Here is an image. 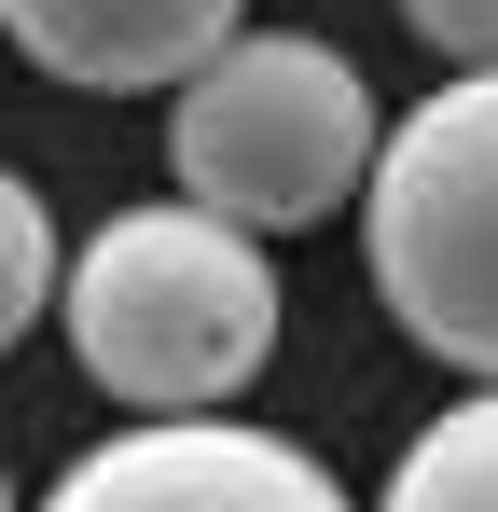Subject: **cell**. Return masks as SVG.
I'll use <instances>...</instances> for the list:
<instances>
[{"label": "cell", "mask_w": 498, "mask_h": 512, "mask_svg": "<svg viewBox=\"0 0 498 512\" xmlns=\"http://www.w3.org/2000/svg\"><path fill=\"white\" fill-rule=\"evenodd\" d=\"M56 319L83 388H111L125 416H236L249 374L277 360V263L249 222L166 194V208H111L70 250Z\"/></svg>", "instance_id": "6da1fadb"}, {"label": "cell", "mask_w": 498, "mask_h": 512, "mask_svg": "<svg viewBox=\"0 0 498 512\" xmlns=\"http://www.w3.org/2000/svg\"><path fill=\"white\" fill-rule=\"evenodd\" d=\"M56 291H70V250H56V208H42V180L0 167V346H28L56 319Z\"/></svg>", "instance_id": "52a82bcc"}, {"label": "cell", "mask_w": 498, "mask_h": 512, "mask_svg": "<svg viewBox=\"0 0 498 512\" xmlns=\"http://www.w3.org/2000/svg\"><path fill=\"white\" fill-rule=\"evenodd\" d=\"M42 512H360L291 429L249 416H125L42 485Z\"/></svg>", "instance_id": "277c9868"}, {"label": "cell", "mask_w": 498, "mask_h": 512, "mask_svg": "<svg viewBox=\"0 0 498 512\" xmlns=\"http://www.w3.org/2000/svg\"><path fill=\"white\" fill-rule=\"evenodd\" d=\"M0 512H14V485H0Z\"/></svg>", "instance_id": "9c48e42d"}, {"label": "cell", "mask_w": 498, "mask_h": 512, "mask_svg": "<svg viewBox=\"0 0 498 512\" xmlns=\"http://www.w3.org/2000/svg\"><path fill=\"white\" fill-rule=\"evenodd\" d=\"M374 512H498V388H471V402H443L415 429Z\"/></svg>", "instance_id": "8992f818"}, {"label": "cell", "mask_w": 498, "mask_h": 512, "mask_svg": "<svg viewBox=\"0 0 498 512\" xmlns=\"http://www.w3.org/2000/svg\"><path fill=\"white\" fill-rule=\"evenodd\" d=\"M236 28L249 0H0V42L83 97H180Z\"/></svg>", "instance_id": "5b68a950"}, {"label": "cell", "mask_w": 498, "mask_h": 512, "mask_svg": "<svg viewBox=\"0 0 498 512\" xmlns=\"http://www.w3.org/2000/svg\"><path fill=\"white\" fill-rule=\"evenodd\" d=\"M402 28L443 70H498V0H402Z\"/></svg>", "instance_id": "ba28073f"}, {"label": "cell", "mask_w": 498, "mask_h": 512, "mask_svg": "<svg viewBox=\"0 0 498 512\" xmlns=\"http://www.w3.org/2000/svg\"><path fill=\"white\" fill-rule=\"evenodd\" d=\"M374 153H388V111L374 84L305 42V28H236L194 84L166 97V167L194 208H222L249 236H305L346 194H374Z\"/></svg>", "instance_id": "7a4b0ae2"}, {"label": "cell", "mask_w": 498, "mask_h": 512, "mask_svg": "<svg viewBox=\"0 0 498 512\" xmlns=\"http://www.w3.org/2000/svg\"><path fill=\"white\" fill-rule=\"evenodd\" d=\"M360 236H374L388 319L429 360H457V374L498 388V70H443L388 125Z\"/></svg>", "instance_id": "3957f363"}]
</instances>
